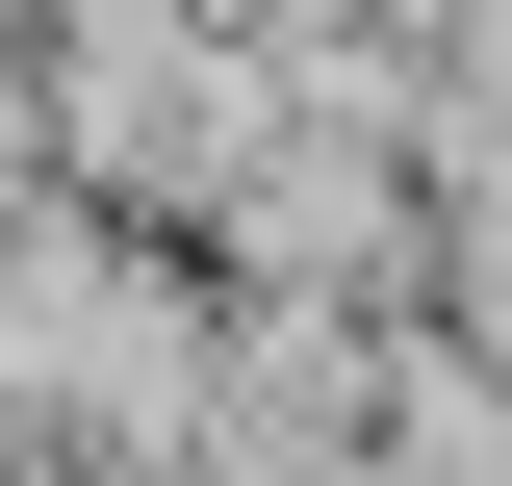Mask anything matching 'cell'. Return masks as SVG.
I'll use <instances>...</instances> for the list:
<instances>
[{
  "label": "cell",
  "mask_w": 512,
  "mask_h": 486,
  "mask_svg": "<svg viewBox=\"0 0 512 486\" xmlns=\"http://www.w3.org/2000/svg\"><path fill=\"white\" fill-rule=\"evenodd\" d=\"M0 410L103 435V461H180L205 435V307L128 231H0Z\"/></svg>",
  "instance_id": "6da1fadb"
},
{
  "label": "cell",
  "mask_w": 512,
  "mask_h": 486,
  "mask_svg": "<svg viewBox=\"0 0 512 486\" xmlns=\"http://www.w3.org/2000/svg\"><path fill=\"white\" fill-rule=\"evenodd\" d=\"M26 103H52V154H77L103 205H205V180H256V77L205 52V0H52Z\"/></svg>",
  "instance_id": "7a4b0ae2"
}]
</instances>
